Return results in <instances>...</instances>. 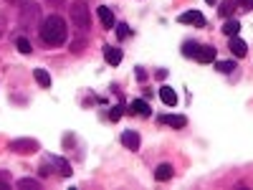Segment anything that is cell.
I'll use <instances>...</instances> for the list:
<instances>
[{
  "label": "cell",
  "mask_w": 253,
  "mask_h": 190,
  "mask_svg": "<svg viewBox=\"0 0 253 190\" xmlns=\"http://www.w3.org/2000/svg\"><path fill=\"white\" fill-rule=\"evenodd\" d=\"M66 36H69V28H66V20L61 15H48L41 23V41L46 46H63Z\"/></svg>",
  "instance_id": "obj_1"
},
{
  "label": "cell",
  "mask_w": 253,
  "mask_h": 190,
  "mask_svg": "<svg viewBox=\"0 0 253 190\" xmlns=\"http://www.w3.org/2000/svg\"><path fill=\"white\" fill-rule=\"evenodd\" d=\"M41 23V5L33 3V0H26V3H20L18 8V26L20 28H36Z\"/></svg>",
  "instance_id": "obj_2"
},
{
  "label": "cell",
  "mask_w": 253,
  "mask_h": 190,
  "mask_svg": "<svg viewBox=\"0 0 253 190\" xmlns=\"http://www.w3.org/2000/svg\"><path fill=\"white\" fill-rule=\"evenodd\" d=\"M71 23L84 33V31H89L91 28V10L86 3H81V0H76V3H71Z\"/></svg>",
  "instance_id": "obj_3"
},
{
  "label": "cell",
  "mask_w": 253,
  "mask_h": 190,
  "mask_svg": "<svg viewBox=\"0 0 253 190\" xmlns=\"http://www.w3.org/2000/svg\"><path fill=\"white\" fill-rule=\"evenodd\" d=\"M8 150H13L18 155H33V152H38V142L36 140H10Z\"/></svg>",
  "instance_id": "obj_4"
},
{
  "label": "cell",
  "mask_w": 253,
  "mask_h": 190,
  "mask_svg": "<svg viewBox=\"0 0 253 190\" xmlns=\"http://www.w3.org/2000/svg\"><path fill=\"white\" fill-rule=\"evenodd\" d=\"M180 23H187V26H205V15L200 10H187V13H180Z\"/></svg>",
  "instance_id": "obj_5"
},
{
  "label": "cell",
  "mask_w": 253,
  "mask_h": 190,
  "mask_svg": "<svg viewBox=\"0 0 253 190\" xmlns=\"http://www.w3.org/2000/svg\"><path fill=\"white\" fill-rule=\"evenodd\" d=\"M228 48H230V53H233V56H238V58H243V56L248 53L246 41H241L238 36H230V44H228Z\"/></svg>",
  "instance_id": "obj_6"
},
{
  "label": "cell",
  "mask_w": 253,
  "mask_h": 190,
  "mask_svg": "<svg viewBox=\"0 0 253 190\" xmlns=\"http://www.w3.org/2000/svg\"><path fill=\"white\" fill-rule=\"evenodd\" d=\"M99 20H101V26H104V28H109V31L117 26L114 13H112V8H109V5H101V8H99Z\"/></svg>",
  "instance_id": "obj_7"
},
{
  "label": "cell",
  "mask_w": 253,
  "mask_h": 190,
  "mask_svg": "<svg viewBox=\"0 0 253 190\" xmlns=\"http://www.w3.org/2000/svg\"><path fill=\"white\" fill-rule=\"evenodd\" d=\"M48 162L53 165V167H58V175H63V178H69L71 175V165L63 160V157H56V155H51L48 157Z\"/></svg>",
  "instance_id": "obj_8"
},
{
  "label": "cell",
  "mask_w": 253,
  "mask_h": 190,
  "mask_svg": "<svg viewBox=\"0 0 253 190\" xmlns=\"http://www.w3.org/2000/svg\"><path fill=\"white\" fill-rule=\"evenodd\" d=\"M122 144H124V147H129V150H139V135L132 132V130L122 132Z\"/></svg>",
  "instance_id": "obj_9"
},
{
  "label": "cell",
  "mask_w": 253,
  "mask_h": 190,
  "mask_svg": "<svg viewBox=\"0 0 253 190\" xmlns=\"http://www.w3.org/2000/svg\"><path fill=\"white\" fill-rule=\"evenodd\" d=\"M104 61L117 66V63H122V51L114 48V46H104Z\"/></svg>",
  "instance_id": "obj_10"
},
{
  "label": "cell",
  "mask_w": 253,
  "mask_h": 190,
  "mask_svg": "<svg viewBox=\"0 0 253 190\" xmlns=\"http://www.w3.org/2000/svg\"><path fill=\"white\" fill-rule=\"evenodd\" d=\"M195 58H198L200 63H213V61H215V48H213V46H200Z\"/></svg>",
  "instance_id": "obj_11"
},
{
  "label": "cell",
  "mask_w": 253,
  "mask_h": 190,
  "mask_svg": "<svg viewBox=\"0 0 253 190\" xmlns=\"http://www.w3.org/2000/svg\"><path fill=\"white\" fill-rule=\"evenodd\" d=\"M160 99L167 104V107H175V104H177V94H175L172 87H162L160 89Z\"/></svg>",
  "instance_id": "obj_12"
},
{
  "label": "cell",
  "mask_w": 253,
  "mask_h": 190,
  "mask_svg": "<svg viewBox=\"0 0 253 190\" xmlns=\"http://www.w3.org/2000/svg\"><path fill=\"white\" fill-rule=\"evenodd\" d=\"M132 114L147 117V114H150V104H147L144 99H134V101H132Z\"/></svg>",
  "instance_id": "obj_13"
},
{
  "label": "cell",
  "mask_w": 253,
  "mask_h": 190,
  "mask_svg": "<svg viewBox=\"0 0 253 190\" xmlns=\"http://www.w3.org/2000/svg\"><path fill=\"white\" fill-rule=\"evenodd\" d=\"M155 178H157L160 183L170 180V178H172V165H167V162H165V165H160L157 170H155Z\"/></svg>",
  "instance_id": "obj_14"
},
{
  "label": "cell",
  "mask_w": 253,
  "mask_h": 190,
  "mask_svg": "<svg viewBox=\"0 0 253 190\" xmlns=\"http://www.w3.org/2000/svg\"><path fill=\"white\" fill-rule=\"evenodd\" d=\"M33 76H36V81L41 84V87H46V89L51 87V74H48L46 69H36V71H33Z\"/></svg>",
  "instance_id": "obj_15"
},
{
  "label": "cell",
  "mask_w": 253,
  "mask_h": 190,
  "mask_svg": "<svg viewBox=\"0 0 253 190\" xmlns=\"http://www.w3.org/2000/svg\"><path fill=\"white\" fill-rule=\"evenodd\" d=\"M162 122H165V124H170V127H177V130H182V127L187 124V119H185V117H180V114H170V117H162Z\"/></svg>",
  "instance_id": "obj_16"
},
{
  "label": "cell",
  "mask_w": 253,
  "mask_h": 190,
  "mask_svg": "<svg viewBox=\"0 0 253 190\" xmlns=\"http://www.w3.org/2000/svg\"><path fill=\"white\" fill-rule=\"evenodd\" d=\"M238 31H241V23L238 20H228V23L223 26V33L230 38V36H238Z\"/></svg>",
  "instance_id": "obj_17"
},
{
  "label": "cell",
  "mask_w": 253,
  "mask_h": 190,
  "mask_svg": "<svg viewBox=\"0 0 253 190\" xmlns=\"http://www.w3.org/2000/svg\"><path fill=\"white\" fill-rule=\"evenodd\" d=\"M18 188H23V190H38L41 183L33 180V178H23V180H18Z\"/></svg>",
  "instance_id": "obj_18"
},
{
  "label": "cell",
  "mask_w": 253,
  "mask_h": 190,
  "mask_svg": "<svg viewBox=\"0 0 253 190\" xmlns=\"http://www.w3.org/2000/svg\"><path fill=\"white\" fill-rule=\"evenodd\" d=\"M215 66H218L220 74H233V71H236V63H233V61H218Z\"/></svg>",
  "instance_id": "obj_19"
},
{
  "label": "cell",
  "mask_w": 253,
  "mask_h": 190,
  "mask_svg": "<svg viewBox=\"0 0 253 190\" xmlns=\"http://www.w3.org/2000/svg\"><path fill=\"white\" fill-rule=\"evenodd\" d=\"M15 46H18L20 53H31V51H33V46H31V41H28V38H18V41H15Z\"/></svg>",
  "instance_id": "obj_20"
},
{
  "label": "cell",
  "mask_w": 253,
  "mask_h": 190,
  "mask_svg": "<svg viewBox=\"0 0 253 190\" xmlns=\"http://www.w3.org/2000/svg\"><path fill=\"white\" fill-rule=\"evenodd\" d=\"M198 48H200L198 44H185L182 53H185V56H198Z\"/></svg>",
  "instance_id": "obj_21"
},
{
  "label": "cell",
  "mask_w": 253,
  "mask_h": 190,
  "mask_svg": "<svg viewBox=\"0 0 253 190\" xmlns=\"http://www.w3.org/2000/svg\"><path fill=\"white\" fill-rule=\"evenodd\" d=\"M117 36L124 41L126 36H129V26H126V23H119V26H117Z\"/></svg>",
  "instance_id": "obj_22"
},
{
  "label": "cell",
  "mask_w": 253,
  "mask_h": 190,
  "mask_svg": "<svg viewBox=\"0 0 253 190\" xmlns=\"http://www.w3.org/2000/svg\"><path fill=\"white\" fill-rule=\"evenodd\" d=\"M233 8H236V3H233V0H225V3H223V15H230V13H233Z\"/></svg>",
  "instance_id": "obj_23"
},
{
  "label": "cell",
  "mask_w": 253,
  "mask_h": 190,
  "mask_svg": "<svg viewBox=\"0 0 253 190\" xmlns=\"http://www.w3.org/2000/svg\"><path fill=\"white\" fill-rule=\"evenodd\" d=\"M5 28H8V20H5V15H0V36L5 33Z\"/></svg>",
  "instance_id": "obj_24"
},
{
  "label": "cell",
  "mask_w": 253,
  "mask_h": 190,
  "mask_svg": "<svg viewBox=\"0 0 253 190\" xmlns=\"http://www.w3.org/2000/svg\"><path fill=\"white\" fill-rule=\"evenodd\" d=\"M238 3H241L243 8H251V5H253V0H238Z\"/></svg>",
  "instance_id": "obj_25"
},
{
  "label": "cell",
  "mask_w": 253,
  "mask_h": 190,
  "mask_svg": "<svg viewBox=\"0 0 253 190\" xmlns=\"http://www.w3.org/2000/svg\"><path fill=\"white\" fill-rule=\"evenodd\" d=\"M48 5H63V0H46Z\"/></svg>",
  "instance_id": "obj_26"
},
{
  "label": "cell",
  "mask_w": 253,
  "mask_h": 190,
  "mask_svg": "<svg viewBox=\"0 0 253 190\" xmlns=\"http://www.w3.org/2000/svg\"><path fill=\"white\" fill-rule=\"evenodd\" d=\"M8 3H18L20 5V3H26V0H8Z\"/></svg>",
  "instance_id": "obj_27"
},
{
  "label": "cell",
  "mask_w": 253,
  "mask_h": 190,
  "mask_svg": "<svg viewBox=\"0 0 253 190\" xmlns=\"http://www.w3.org/2000/svg\"><path fill=\"white\" fill-rule=\"evenodd\" d=\"M208 3H210V5H213V3H215V0H208Z\"/></svg>",
  "instance_id": "obj_28"
}]
</instances>
